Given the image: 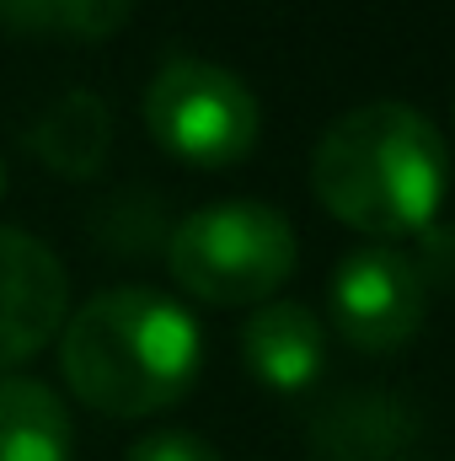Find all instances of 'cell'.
Instances as JSON below:
<instances>
[{"mask_svg": "<svg viewBox=\"0 0 455 461\" xmlns=\"http://www.w3.org/2000/svg\"><path fill=\"white\" fill-rule=\"evenodd\" d=\"M451 188V150L440 129L407 103H364L311 150L317 204L375 241H402L434 226Z\"/></svg>", "mask_w": 455, "mask_h": 461, "instance_id": "6da1fadb", "label": "cell"}, {"mask_svg": "<svg viewBox=\"0 0 455 461\" xmlns=\"http://www.w3.org/2000/svg\"><path fill=\"white\" fill-rule=\"evenodd\" d=\"M204 339L188 306L161 290L118 285L92 295L59 328V370L70 392L113 419H145L188 397Z\"/></svg>", "mask_w": 455, "mask_h": 461, "instance_id": "7a4b0ae2", "label": "cell"}, {"mask_svg": "<svg viewBox=\"0 0 455 461\" xmlns=\"http://www.w3.org/2000/svg\"><path fill=\"white\" fill-rule=\"evenodd\" d=\"M300 241L273 204L226 199L193 210L172 230L166 263L177 285L210 306H263L295 274Z\"/></svg>", "mask_w": 455, "mask_h": 461, "instance_id": "3957f363", "label": "cell"}, {"mask_svg": "<svg viewBox=\"0 0 455 461\" xmlns=\"http://www.w3.org/2000/svg\"><path fill=\"white\" fill-rule=\"evenodd\" d=\"M145 123L156 145L188 167H236L263 134V108L236 70L177 54L145 86Z\"/></svg>", "mask_w": 455, "mask_h": 461, "instance_id": "277c9868", "label": "cell"}, {"mask_svg": "<svg viewBox=\"0 0 455 461\" xmlns=\"http://www.w3.org/2000/svg\"><path fill=\"white\" fill-rule=\"evenodd\" d=\"M327 312H333V328L348 348L397 354L402 344L418 339L424 312H429V290L402 247L375 241V247L348 252L333 268Z\"/></svg>", "mask_w": 455, "mask_h": 461, "instance_id": "5b68a950", "label": "cell"}, {"mask_svg": "<svg viewBox=\"0 0 455 461\" xmlns=\"http://www.w3.org/2000/svg\"><path fill=\"white\" fill-rule=\"evenodd\" d=\"M70 312V274L49 241L0 226V370L49 348Z\"/></svg>", "mask_w": 455, "mask_h": 461, "instance_id": "8992f818", "label": "cell"}, {"mask_svg": "<svg viewBox=\"0 0 455 461\" xmlns=\"http://www.w3.org/2000/svg\"><path fill=\"white\" fill-rule=\"evenodd\" d=\"M418 435V413L397 392H338L311 413L317 461H397Z\"/></svg>", "mask_w": 455, "mask_h": 461, "instance_id": "52a82bcc", "label": "cell"}, {"mask_svg": "<svg viewBox=\"0 0 455 461\" xmlns=\"http://www.w3.org/2000/svg\"><path fill=\"white\" fill-rule=\"evenodd\" d=\"M241 354L268 392H306L322 375L327 333L300 301H263L241 328Z\"/></svg>", "mask_w": 455, "mask_h": 461, "instance_id": "ba28073f", "label": "cell"}, {"mask_svg": "<svg viewBox=\"0 0 455 461\" xmlns=\"http://www.w3.org/2000/svg\"><path fill=\"white\" fill-rule=\"evenodd\" d=\"M108 145H113V113L86 86L59 92L27 123V150L59 177H92L108 161Z\"/></svg>", "mask_w": 455, "mask_h": 461, "instance_id": "9c48e42d", "label": "cell"}, {"mask_svg": "<svg viewBox=\"0 0 455 461\" xmlns=\"http://www.w3.org/2000/svg\"><path fill=\"white\" fill-rule=\"evenodd\" d=\"M0 461H70V413L54 386L0 375Z\"/></svg>", "mask_w": 455, "mask_h": 461, "instance_id": "30bf717a", "label": "cell"}, {"mask_svg": "<svg viewBox=\"0 0 455 461\" xmlns=\"http://www.w3.org/2000/svg\"><path fill=\"white\" fill-rule=\"evenodd\" d=\"M134 0H0V27L49 38H113Z\"/></svg>", "mask_w": 455, "mask_h": 461, "instance_id": "8fae6325", "label": "cell"}, {"mask_svg": "<svg viewBox=\"0 0 455 461\" xmlns=\"http://www.w3.org/2000/svg\"><path fill=\"white\" fill-rule=\"evenodd\" d=\"M424 290H455V226H429L418 230V252H407Z\"/></svg>", "mask_w": 455, "mask_h": 461, "instance_id": "7c38bea8", "label": "cell"}, {"mask_svg": "<svg viewBox=\"0 0 455 461\" xmlns=\"http://www.w3.org/2000/svg\"><path fill=\"white\" fill-rule=\"evenodd\" d=\"M129 461H220V451L188 429H161V435H145L129 446Z\"/></svg>", "mask_w": 455, "mask_h": 461, "instance_id": "4fadbf2b", "label": "cell"}, {"mask_svg": "<svg viewBox=\"0 0 455 461\" xmlns=\"http://www.w3.org/2000/svg\"><path fill=\"white\" fill-rule=\"evenodd\" d=\"M0 183H5V167H0Z\"/></svg>", "mask_w": 455, "mask_h": 461, "instance_id": "5bb4252c", "label": "cell"}]
</instances>
